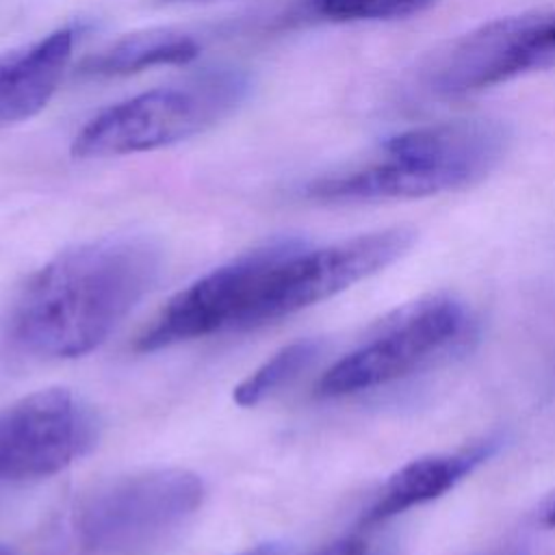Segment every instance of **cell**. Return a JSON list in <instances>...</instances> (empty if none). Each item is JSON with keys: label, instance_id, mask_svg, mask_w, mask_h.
<instances>
[{"label": "cell", "instance_id": "obj_10", "mask_svg": "<svg viewBox=\"0 0 555 555\" xmlns=\"http://www.w3.org/2000/svg\"><path fill=\"white\" fill-rule=\"evenodd\" d=\"M499 447V438L488 436L470 447L434 453L403 464L379 488L373 503L360 518V529H373L390 518L421 507L464 481L475 468H479Z\"/></svg>", "mask_w": 555, "mask_h": 555}, {"label": "cell", "instance_id": "obj_5", "mask_svg": "<svg viewBox=\"0 0 555 555\" xmlns=\"http://www.w3.org/2000/svg\"><path fill=\"white\" fill-rule=\"evenodd\" d=\"M475 336L470 310L453 297H429L401 310L375 336L334 362L317 384L321 397L388 386L447 362Z\"/></svg>", "mask_w": 555, "mask_h": 555}, {"label": "cell", "instance_id": "obj_1", "mask_svg": "<svg viewBox=\"0 0 555 555\" xmlns=\"http://www.w3.org/2000/svg\"><path fill=\"white\" fill-rule=\"evenodd\" d=\"M160 264V247L139 234L65 249L22 286L9 314V334L37 356H85L147 295Z\"/></svg>", "mask_w": 555, "mask_h": 555}, {"label": "cell", "instance_id": "obj_15", "mask_svg": "<svg viewBox=\"0 0 555 555\" xmlns=\"http://www.w3.org/2000/svg\"><path fill=\"white\" fill-rule=\"evenodd\" d=\"M321 555H392V548L375 540L369 533V529H360V533L338 540L336 544L327 546Z\"/></svg>", "mask_w": 555, "mask_h": 555}, {"label": "cell", "instance_id": "obj_12", "mask_svg": "<svg viewBox=\"0 0 555 555\" xmlns=\"http://www.w3.org/2000/svg\"><path fill=\"white\" fill-rule=\"evenodd\" d=\"M199 54V43L189 33L176 28H147L128 33L89 54L80 63L85 76H130L158 65H186Z\"/></svg>", "mask_w": 555, "mask_h": 555}, {"label": "cell", "instance_id": "obj_4", "mask_svg": "<svg viewBox=\"0 0 555 555\" xmlns=\"http://www.w3.org/2000/svg\"><path fill=\"white\" fill-rule=\"evenodd\" d=\"M204 483L186 468H150L91 490L76 507L74 531L91 555H150L202 507Z\"/></svg>", "mask_w": 555, "mask_h": 555}, {"label": "cell", "instance_id": "obj_14", "mask_svg": "<svg viewBox=\"0 0 555 555\" xmlns=\"http://www.w3.org/2000/svg\"><path fill=\"white\" fill-rule=\"evenodd\" d=\"M436 0H310L314 15L330 22H369L412 15Z\"/></svg>", "mask_w": 555, "mask_h": 555}, {"label": "cell", "instance_id": "obj_2", "mask_svg": "<svg viewBox=\"0 0 555 555\" xmlns=\"http://www.w3.org/2000/svg\"><path fill=\"white\" fill-rule=\"evenodd\" d=\"M507 143V128L486 117L410 128L384 141L366 165L314 180L306 195L319 202H386L464 189L499 165Z\"/></svg>", "mask_w": 555, "mask_h": 555}, {"label": "cell", "instance_id": "obj_13", "mask_svg": "<svg viewBox=\"0 0 555 555\" xmlns=\"http://www.w3.org/2000/svg\"><path fill=\"white\" fill-rule=\"evenodd\" d=\"M319 353L317 340H297L282 347L234 388V401L243 408L256 405L278 388L297 377Z\"/></svg>", "mask_w": 555, "mask_h": 555}, {"label": "cell", "instance_id": "obj_8", "mask_svg": "<svg viewBox=\"0 0 555 555\" xmlns=\"http://www.w3.org/2000/svg\"><path fill=\"white\" fill-rule=\"evenodd\" d=\"M98 440L93 410L65 388L37 390L0 410V483L48 477Z\"/></svg>", "mask_w": 555, "mask_h": 555}, {"label": "cell", "instance_id": "obj_3", "mask_svg": "<svg viewBox=\"0 0 555 555\" xmlns=\"http://www.w3.org/2000/svg\"><path fill=\"white\" fill-rule=\"evenodd\" d=\"M238 72H210L156 87L91 117L72 141L74 158H106L160 150L223 119L245 95Z\"/></svg>", "mask_w": 555, "mask_h": 555}, {"label": "cell", "instance_id": "obj_6", "mask_svg": "<svg viewBox=\"0 0 555 555\" xmlns=\"http://www.w3.org/2000/svg\"><path fill=\"white\" fill-rule=\"evenodd\" d=\"M299 238H280L197 278L176 293L137 338L139 351H156L225 330L264 323L278 271Z\"/></svg>", "mask_w": 555, "mask_h": 555}, {"label": "cell", "instance_id": "obj_7", "mask_svg": "<svg viewBox=\"0 0 555 555\" xmlns=\"http://www.w3.org/2000/svg\"><path fill=\"white\" fill-rule=\"evenodd\" d=\"M555 65V11L499 17L462 35L421 74V89L455 100Z\"/></svg>", "mask_w": 555, "mask_h": 555}, {"label": "cell", "instance_id": "obj_18", "mask_svg": "<svg viewBox=\"0 0 555 555\" xmlns=\"http://www.w3.org/2000/svg\"><path fill=\"white\" fill-rule=\"evenodd\" d=\"M158 4H206V2H221V0H154Z\"/></svg>", "mask_w": 555, "mask_h": 555}, {"label": "cell", "instance_id": "obj_17", "mask_svg": "<svg viewBox=\"0 0 555 555\" xmlns=\"http://www.w3.org/2000/svg\"><path fill=\"white\" fill-rule=\"evenodd\" d=\"M241 555H284V551H282L280 544L269 542V544L254 546V548H249V551H245V553H241Z\"/></svg>", "mask_w": 555, "mask_h": 555}, {"label": "cell", "instance_id": "obj_9", "mask_svg": "<svg viewBox=\"0 0 555 555\" xmlns=\"http://www.w3.org/2000/svg\"><path fill=\"white\" fill-rule=\"evenodd\" d=\"M414 238L412 228L397 225L323 247H308L301 241L280 267L267 306V323L325 301L386 269L412 247Z\"/></svg>", "mask_w": 555, "mask_h": 555}, {"label": "cell", "instance_id": "obj_16", "mask_svg": "<svg viewBox=\"0 0 555 555\" xmlns=\"http://www.w3.org/2000/svg\"><path fill=\"white\" fill-rule=\"evenodd\" d=\"M538 520L542 527L546 529H555V490L544 499V503L540 505L538 512Z\"/></svg>", "mask_w": 555, "mask_h": 555}, {"label": "cell", "instance_id": "obj_20", "mask_svg": "<svg viewBox=\"0 0 555 555\" xmlns=\"http://www.w3.org/2000/svg\"><path fill=\"white\" fill-rule=\"evenodd\" d=\"M0 555H17V553H13L11 548H7V546H2V544H0Z\"/></svg>", "mask_w": 555, "mask_h": 555}, {"label": "cell", "instance_id": "obj_11", "mask_svg": "<svg viewBox=\"0 0 555 555\" xmlns=\"http://www.w3.org/2000/svg\"><path fill=\"white\" fill-rule=\"evenodd\" d=\"M74 50V30L48 37L0 56V126L35 117L56 93Z\"/></svg>", "mask_w": 555, "mask_h": 555}, {"label": "cell", "instance_id": "obj_19", "mask_svg": "<svg viewBox=\"0 0 555 555\" xmlns=\"http://www.w3.org/2000/svg\"><path fill=\"white\" fill-rule=\"evenodd\" d=\"M488 555H522V551H518V548H505V551H494V553H488Z\"/></svg>", "mask_w": 555, "mask_h": 555}]
</instances>
